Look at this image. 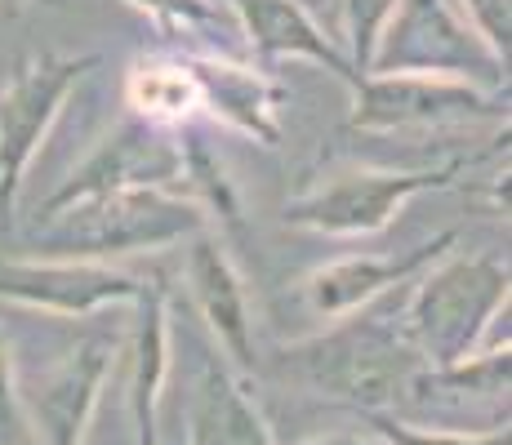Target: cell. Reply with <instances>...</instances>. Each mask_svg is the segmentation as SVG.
Masks as SVG:
<instances>
[{"label": "cell", "mask_w": 512, "mask_h": 445, "mask_svg": "<svg viewBox=\"0 0 512 445\" xmlns=\"http://www.w3.org/2000/svg\"><path fill=\"white\" fill-rule=\"evenodd\" d=\"M383 299L326 321V330L312 339L281 348V374L317 397L352 405L357 414H388L406 405L428 361L401 330V308H383Z\"/></svg>", "instance_id": "6da1fadb"}, {"label": "cell", "mask_w": 512, "mask_h": 445, "mask_svg": "<svg viewBox=\"0 0 512 445\" xmlns=\"http://www.w3.org/2000/svg\"><path fill=\"white\" fill-rule=\"evenodd\" d=\"M201 227L205 210L192 196L161 192V187H130V192L76 201L41 219L32 232V250H41V259L107 263L116 254H147L179 245Z\"/></svg>", "instance_id": "7a4b0ae2"}, {"label": "cell", "mask_w": 512, "mask_h": 445, "mask_svg": "<svg viewBox=\"0 0 512 445\" xmlns=\"http://www.w3.org/2000/svg\"><path fill=\"white\" fill-rule=\"evenodd\" d=\"M512 272L499 254H441L410 281L401 330L428 365H455L477 352L481 334L508 308Z\"/></svg>", "instance_id": "3957f363"}, {"label": "cell", "mask_w": 512, "mask_h": 445, "mask_svg": "<svg viewBox=\"0 0 512 445\" xmlns=\"http://www.w3.org/2000/svg\"><path fill=\"white\" fill-rule=\"evenodd\" d=\"M103 63L98 54H23L0 81V236L14 232L23 174L54 130L72 89Z\"/></svg>", "instance_id": "277c9868"}, {"label": "cell", "mask_w": 512, "mask_h": 445, "mask_svg": "<svg viewBox=\"0 0 512 445\" xmlns=\"http://www.w3.org/2000/svg\"><path fill=\"white\" fill-rule=\"evenodd\" d=\"M450 170H379V165H343L321 174L299 196L285 201V223L317 236H379L419 192L455 187Z\"/></svg>", "instance_id": "5b68a950"}, {"label": "cell", "mask_w": 512, "mask_h": 445, "mask_svg": "<svg viewBox=\"0 0 512 445\" xmlns=\"http://www.w3.org/2000/svg\"><path fill=\"white\" fill-rule=\"evenodd\" d=\"M179 121L187 125H223L263 147L281 143V103L285 89L268 67L236 63L214 49H170Z\"/></svg>", "instance_id": "8992f818"}, {"label": "cell", "mask_w": 512, "mask_h": 445, "mask_svg": "<svg viewBox=\"0 0 512 445\" xmlns=\"http://www.w3.org/2000/svg\"><path fill=\"white\" fill-rule=\"evenodd\" d=\"M370 72H428L508 89V63L490 54V45L472 32L455 0H397L374 45Z\"/></svg>", "instance_id": "52a82bcc"}, {"label": "cell", "mask_w": 512, "mask_h": 445, "mask_svg": "<svg viewBox=\"0 0 512 445\" xmlns=\"http://www.w3.org/2000/svg\"><path fill=\"white\" fill-rule=\"evenodd\" d=\"M352 116L348 130L397 134V130H446V125H508V107L499 89L455 81L428 72H366L348 85Z\"/></svg>", "instance_id": "ba28073f"}, {"label": "cell", "mask_w": 512, "mask_h": 445, "mask_svg": "<svg viewBox=\"0 0 512 445\" xmlns=\"http://www.w3.org/2000/svg\"><path fill=\"white\" fill-rule=\"evenodd\" d=\"M130 187H161V192H183V138L179 130H161L139 116H125L103 143L72 170V178L54 187L41 205H36V223L49 214L67 210L76 201L107 192H130Z\"/></svg>", "instance_id": "9c48e42d"}, {"label": "cell", "mask_w": 512, "mask_h": 445, "mask_svg": "<svg viewBox=\"0 0 512 445\" xmlns=\"http://www.w3.org/2000/svg\"><path fill=\"white\" fill-rule=\"evenodd\" d=\"M143 276L94 259H0V303L49 316H94L112 303H134Z\"/></svg>", "instance_id": "30bf717a"}, {"label": "cell", "mask_w": 512, "mask_h": 445, "mask_svg": "<svg viewBox=\"0 0 512 445\" xmlns=\"http://www.w3.org/2000/svg\"><path fill=\"white\" fill-rule=\"evenodd\" d=\"M116 343L112 339H85L72 348L54 370L23 397L27 423H32L36 445H85L94 410L103 401V388L112 379Z\"/></svg>", "instance_id": "8fae6325"}, {"label": "cell", "mask_w": 512, "mask_h": 445, "mask_svg": "<svg viewBox=\"0 0 512 445\" xmlns=\"http://www.w3.org/2000/svg\"><path fill=\"white\" fill-rule=\"evenodd\" d=\"M183 281H187V294H192L196 312H201V321L214 330V339L232 356L236 370H245V374L259 370L254 312H250V299H245V281H241V272H236L223 236H214L210 227L187 236Z\"/></svg>", "instance_id": "7c38bea8"}, {"label": "cell", "mask_w": 512, "mask_h": 445, "mask_svg": "<svg viewBox=\"0 0 512 445\" xmlns=\"http://www.w3.org/2000/svg\"><path fill=\"white\" fill-rule=\"evenodd\" d=\"M450 245H455V232H437L432 241L397 254V259H383V254H343V259H330L303 276L299 299H303V308L312 316H321V321H339V316L361 312L366 303L392 294L397 285H410L423 267L432 259H441Z\"/></svg>", "instance_id": "4fadbf2b"}, {"label": "cell", "mask_w": 512, "mask_h": 445, "mask_svg": "<svg viewBox=\"0 0 512 445\" xmlns=\"http://www.w3.org/2000/svg\"><path fill=\"white\" fill-rule=\"evenodd\" d=\"M232 14V23L245 32L254 58L263 63H281V58H308L321 63L330 76H339L343 85L357 81L352 63L343 58V49L326 36V27L299 5V0H223Z\"/></svg>", "instance_id": "5bb4252c"}, {"label": "cell", "mask_w": 512, "mask_h": 445, "mask_svg": "<svg viewBox=\"0 0 512 445\" xmlns=\"http://www.w3.org/2000/svg\"><path fill=\"white\" fill-rule=\"evenodd\" d=\"M139 316L130 334V419L139 445H161L156 432V410H161V388L170 374V285L161 276H143Z\"/></svg>", "instance_id": "9a60e30c"}, {"label": "cell", "mask_w": 512, "mask_h": 445, "mask_svg": "<svg viewBox=\"0 0 512 445\" xmlns=\"http://www.w3.org/2000/svg\"><path fill=\"white\" fill-rule=\"evenodd\" d=\"M187 445H277L259 405L245 397V388L219 356L201 361V379L187 405Z\"/></svg>", "instance_id": "2e32d148"}, {"label": "cell", "mask_w": 512, "mask_h": 445, "mask_svg": "<svg viewBox=\"0 0 512 445\" xmlns=\"http://www.w3.org/2000/svg\"><path fill=\"white\" fill-rule=\"evenodd\" d=\"M139 14H147L165 36H187V32H228L232 14L223 0H125Z\"/></svg>", "instance_id": "e0dca14e"}, {"label": "cell", "mask_w": 512, "mask_h": 445, "mask_svg": "<svg viewBox=\"0 0 512 445\" xmlns=\"http://www.w3.org/2000/svg\"><path fill=\"white\" fill-rule=\"evenodd\" d=\"M392 9H397V0H339V14H343V58L352 63V72H357V76L370 72L374 45H379V36H383V27H388Z\"/></svg>", "instance_id": "ac0fdd59"}, {"label": "cell", "mask_w": 512, "mask_h": 445, "mask_svg": "<svg viewBox=\"0 0 512 445\" xmlns=\"http://www.w3.org/2000/svg\"><path fill=\"white\" fill-rule=\"evenodd\" d=\"M370 432H379L383 445H512L508 437V423H499V428L490 432H437V428H419V423H406L397 419V414H366Z\"/></svg>", "instance_id": "d6986e66"}, {"label": "cell", "mask_w": 512, "mask_h": 445, "mask_svg": "<svg viewBox=\"0 0 512 445\" xmlns=\"http://www.w3.org/2000/svg\"><path fill=\"white\" fill-rule=\"evenodd\" d=\"M0 445H36L32 423L23 410V388L14 379V361H9V343L0 334Z\"/></svg>", "instance_id": "ffe728a7"}, {"label": "cell", "mask_w": 512, "mask_h": 445, "mask_svg": "<svg viewBox=\"0 0 512 445\" xmlns=\"http://www.w3.org/2000/svg\"><path fill=\"white\" fill-rule=\"evenodd\" d=\"M455 9L472 23V32L490 45L499 63H508L512 45V0H455Z\"/></svg>", "instance_id": "44dd1931"}, {"label": "cell", "mask_w": 512, "mask_h": 445, "mask_svg": "<svg viewBox=\"0 0 512 445\" xmlns=\"http://www.w3.org/2000/svg\"><path fill=\"white\" fill-rule=\"evenodd\" d=\"M294 445H383L379 432H330V437H308Z\"/></svg>", "instance_id": "7402d4cb"}, {"label": "cell", "mask_w": 512, "mask_h": 445, "mask_svg": "<svg viewBox=\"0 0 512 445\" xmlns=\"http://www.w3.org/2000/svg\"><path fill=\"white\" fill-rule=\"evenodd\" d=\"M36 5H67V0H0V14H5V18H23L27 14V9H36Z\"/></svg>", "instance_id": "603a6c76"}]
</instances>
